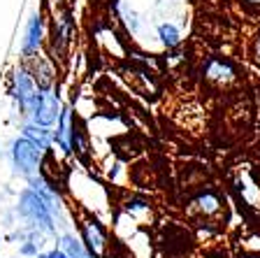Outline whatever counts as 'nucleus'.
<instances>
[{
	"label": "nucleus",
	"mask_w": 260,
	"mask_h": 258,
	"mask_svg": "<svg viewBox=\"0 0 260 258\" xmlns=\"http://www.w3.org/2000/svg\"><path fill=\"white\" fill-rule=\"evenodd\" d=\"M30 112H32V119H35V124L40 126H51L58 117V100H56L54 93H38L35 100L30 105Z\"/></svg>",
	"instance_id": "nucleus-1"
},
{
	"label": "nucleus",
	"mask_w": 260,
	"mask_h": 258,
	"mask_svg": "<svg viewBox=\"0 0 260 258\" xmlns=\"http://www.w3.org/2000/svg\"><path fill=\"white\" fill-rule=\"evenodd\" d=\"M21 212L28 219L38 221V226H42L44 231H51V214H49V207L38 193H23L21 195Z\"/></svg>",
	"instance_id": "nucleus-2"
},
{
	"label": "nucleus",
	"mask_w": 260,
	"mask_h": 258,
	"mask_svg": "<svg viewBox=\"0 0 260 258\" xmlns=\"http://www.w3.org/2000/svg\"><path fill=\"white\" fill-rule=\"evenodd\" d=\"M12 158H14V165L21 172H32L38 167L40 161V147L32 145L30 140H16L12 147Z\"/></svg>",
	"instance_id": "nucleus-3"
},
{
	"label": "nucleus",
	"mask_w": 260,
	"mask_h": 258,
	"mask_svg": "<svg viewBox=\"0 0 260 258\" xmlns=\"http://www.w3.org/2000/svg\"><path fill=\"white\" fill-rule=\"evenodd\" d=\"M14 96L19 98V102H21L23 107H30L35 96H38V93L32 91V81L28 79L26 72H16L14 75Z\"/></svg>",
	"instance_id": "nucleus-4"
},
{
	"label": "nucleus",
	"mask_w": 260,
	"mask_h": 258,
	"mask_svg": "<svg viewBox=\"0 0 260 258\" xmlns=\"http://www.w3.org/2000/svg\"><path fill=\"white\" fill-rule=\"evenodd\" d=\"M40 40H42V21H40V16H35L28 26L26 40H23V51H35L40 47Z\"/></svg>",
	"instance_id": "nucleus-5"
},
{
	"label": "nucleus",
	"mask_w": 260,
	"mask_h": 258,
	"mask_svg": "<svg viewBox=\"0 0 260 258\" xmlns=\"http://www.w3.org/2000/svg\"><path fill=\"white\" fill-rule=\"evenodd\" d=\"M158 35H160V40L168 44V47H174V44L179 42V31L172 23H162V26L158 28Z\"/></svg>",
	"instance_id": "nucleus-6"
},
{
	"label": "nucleus",
	"mask_w": 260,
	"mask_h": 258,
	"mask_svg": "<svg viewBox=\"0 0 260 258\" xmlns=\"http://www.w3.org/2000/svg\"><path fill=\"white\" fill-rule=\"evenodd\" d=\"M26 135L30 137V140L38 142V147L42 149V147L49 145V133L44 128H38V126H26Z\"/></svg>",
	"instance_id": "nucleus-7"
},
{
	"label": "nucleus",
	"mask_w": 260,
	"mask_h": 258,
	"mask_svg": "<svg viewBox=\"0 0 260 258\" xmlns=\"http://www.w3.org/2000/svg\"><path fill=\"white\" fill-rule=\"evenodd\" d=\"M88 240H91V242H88V244H91V251H95V253L103 251V242H105V237L100 235V231H98V228H93V231L88 228Z\"/></svg>",
	"instance_id": "nucleus-8"
},
{
	"label": "nucleus",
	"mask_w": 260,
	"mask_h": 258,
	"mask_svg": "<svg viewBox=\"0 0 260 258\" xmlns=\"http://www.w3.org/2000/svg\"><path fill=\"white\" fill-rule=\"evenodd\" d=\"M63 249L68 251V256H70V258H84V256H81L79 242H75L72 237H65V240H63Z\"/></svg>",
	"instance_id": "nucleus-9"
},
{
	"label": "nucleus",
	"mask_w": 260,
	"mask_h": 258,
	"mask_svg": "<svg viewBox=\"0 0 260 258\" xmlns=\"http://www.w3.org/2000/svg\"><path fill=\"white\" fill-rule=\"evenodd\" d=\"M198 203H200V207H202V210H207V212H214V210H216V205H218V200L214 198V195H207V198H205V195H202V198L198 200Z\"/></svg>",
	"instance_id": "nucleus-10"
},
{
	"label": "nucleus",
	"mask_w": 260,
	"mask_h": 258,
	"mask_svg": "<svg viewBox=\"0 0 260 258\" xmlns=\"http://www.w3.org/2000/svg\"><path fill=\"white\" fill-rule=\"evenodd\" d=\"M40 258H68V256L60 251H51V253H44V256H40Z\"/></svg>",
	"instance_id": "nucleus-11"
},
{
	"label": "nucleus",
	"mask_w": 260,
	"mask_h": 258,
	"mask_svg": "<svg viewBox=\"0 0 260 258\" xmlns=\"http://www.w3.org/2000/svg\"><path fill=\"white\" fill-rule=\"evenodd\" d=\"M249 258H258V256H249Z\"/></svg>",
	"instance_id": "nucleus-12"
},
{
	"label": "nucleus",
	"mask_w": 260,
	"mask_h": 258,
	"mask_svg": "<svg viewBox=\"0 0 260 258\" xmlns=\"http://www.w3.org/2000/svg\"><path fill=\"white\" fill-rule=\"evenodd\" d=\"M255 3H258V0H255Z\"/></svg>",
	"instance_id": "nucleus-13"
}]
</instances>
